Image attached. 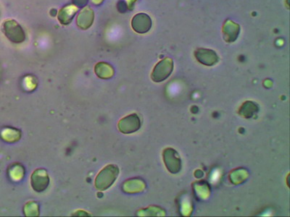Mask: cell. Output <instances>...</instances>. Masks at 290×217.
Listing matches in <instances>:
<instances>
[{
	"label": "cell",
	"instance_id": "2",
	"mask_svg": "<svg viewBox=\"0 0 290 217\" xmlns=\"http://www.w3.org/2000/svg\"><path fill=\"white\" fill-rule=\"evenodd\" d=\"M2 32L12 42L19 44L26 40V33L23 28L16 20H5L2 24Z\"/></svg>",
	"mask_w": 290,
	"mask_h": 217
},
{
	"label": "cell",
	"instance_id": "16",
	"mask_svg": "<svg viewBox=\"0 0 290 217\" xmlns=\"http://www.w3.org/2000/svg\"><path fill=\"white\" fill-rule=\"evenodd\" d=\"M89 0H72L74 5L77 6L78 7H84L87 5Z\"/></svg>",
	"mask_w": 290,
	"mask_h": 217
},
{
	"label": "cell",
	"instance_id": "11",
	"mask_svg": "<svg viewBox=\"0 0 290 217\" xmlns=\"http://www.w3.org/2000/svg\"><path fill=\"white\" fill-rule=\"evenodd\" d=\"M78 12V7L69 5L62 8L58 13V20L62 24L69 25Z\"/></svg>",
	"mask_w": 290,
	"mask_h": 217
},
{
	"label": "cell",
	"instance_id": "4",
	"mask_svg": "<svg viewBox=\"0 0 290 217\" xmlns=\"http://www.w3.org/2000/svg\"><path fill=\"white\" fill-rule=\"evenodd\" d=\"M118 128L122 134H134L141 128V121L137 114H131L119 121Z\"/></svg>",
	"mask_w": 290,
	"mask_h": 217
},
{
	"label": "cell",
	"instance_id": "1",
	"mask_svg": "<svg viewBox=\"0 0 290 217\" xmlns=\"http://www.w3.org/2000/svg\"><path fill=\"white\" fill-rule=\"evenodd\" d=\"M119 175V168L115 165H109L103 168L97 175L95 187L104 191L113 184Z\"/></svg>",
	"mask_w": 290,
	"mask_h": 217
},
{
	"label": "cell",
	"instance_id": "13",
	"mask_svg": "<svg viewBox=\"0 0 290 217\" xmlns=\"http://www.w3.org/2000/svg\"><path fill=\"white\" fill-rule=\"evenodd\" d=\"M140 183H142V181H134V180L127 181L124 185V191L130 193H138V192L141 191L144 189L145 184L136 186Z\"/></svg>",
	"mask_w": 290,
	"mask_h": 217
},
{
	"label": "cell",
	"instance_id": "14",
	"mask_svg": "<svg viewBox=\"0 0 290 217\" xmlns=\"http://www.w3.org/2000/svg\"><path fill=\"white\" fill-rule=\"evenodd\" d=\"M25 214L26 216H38V206L36 202H29L25 207Z\"/></svg>",
	"mask_w": 290,
	"mask_h": 217
},
{
	"label": "cell",
	"instance_id": "18",
	"mask_svg": "<svg viewBox=\"0 0 290 217\" xmlns=\"http://www.w3.org/2000/svg\"><path fill=\"white\" fill-rule=\"evenodd\" d=\"M136 0H129V1H128V7H129V8L131 9V7H132L133 4H134V1H135Z\"/></svg>",
	"mask_w": 290,
	"mask_h": 217
},
{
	"label": "cell",
	"instance_id": "7",
	"mask_svg": "<svg viewBox=\"0 0 290 217\" xmlns=\"http://www.w3.org/2000/svg\"><path fill=\"white\" fill-rule=\"evenodd\" d=\"M131 26L137 33H147L152 28V20L148 15L139 13L133 17Z\"/></svg>",
	"mask_w": 290,
	"mask_h": 217
},
{
	"label": "cell",
	"instance_id": "15",
	"mask_svg": "<svg viewBox=\"0 0 290 217\" xmlns=\"http://www.w3.org/2000/svg\"><path fill=\"white\" fill-rule=\"evenodd\" d=\"M10 134H4V140L10 141V142H15V141H18L21 137V133L18 130L10 129Z\"/></svg>",
	"mask_w": 290,
	"mask_h": 217
},
{
	"label": "cell",
	"instance_id": "12",
	"mask_svg": "<svg viewBox=\"0 0 290 217\" xmlns=\"http://www.w3.org/2000/svg\"><path fill=\"white\" fill-rule=\"evenodd\" d=\"M96 75L102 79H109L114 75V70L110 65L106 63H99L94 67Z\"/></svg>",
	"mask_w": 290,
	"mask_h": 217
},
{
	"label": "cell",
	"instance_id": "10",
	"mask_svg": "<svg viewBox=\"0 0 290 217\" xmlns=\"http://www.w3.org/2000/svg\"><path fill=\"white\" fill-rule=\"evenodd\" d=\"M223 33L226 41L233 42L239 36V25L232 21L226 22L223 26Z\"/></svg>",
	"mask_w": 290,
	"mask_h": 217
},
{
	"label": "cell",
	"instance_id": "3",
	"mask_svg": "<svg viewBox=\"0 0 290 217\" xmlns=\"http://www.w3.org/2000/svg\"><path fill=\"white\" fill-rule=\"evenodd\" d=\"M174 70V62L171 59L165 58L158 63L153 69L151 78L154 82L161 83L166 80Z\"/></svg>",
	"mask_w": 290,
	"mask_h": 217
},
{
	"label": "cell",
	"instance_id": "17",
	"mask_svg": "<svg viewBox=\"0 0 290 217\" xmlns=\"http://www.w3.org/2000/svg\"><path fill=\"white\" fill-rule=\"evenodd\" d=\"M104 0H91L93 4H96V5H100V4L103 2Z\"/></svg>",
	"mask_w": 290,
	"mask_h": 217
},
{
	"label": "cell",
	"instance_id": "5",
	"mask_svg": "<svg viewBox=\"0 0 290 217\" xmlns=\"http://www.w3.org/2000/svg\"><path fill=\"white\" fill-rule=\"evenodd\" d=\"M164 163L171 174H177L181 171V161L180 155L174 149H166L163 151Z\"/></svg>",
	"mask_w": 290,
	"mask_h": 217
},
{
	"label": "cell",
	"instance_id": "6",
	"mask_svg": "<svg viewBox=\"0 0 290 217\" xmlns=\"http://www.w3.org/2000/svg\"><path fill=\"white\" fill-rule=\"evenodd\" d=\"M32 187L37 193L44 191L50 184V178L47 171L44 169H37L31 178Z\"/></svg>",
	"mask_w": 290,
	"mask_h": 217
},
{
	"label": "cell",
	"instance_id": "9",
	"mask_svg": "<svg viewBox=\"0 0 290 217\" xmlns=\"http://www.w3.org/2000/svg\"><path fill=\"white\" fill-rule=\"evenodd\" d=\"M94 14L92 9L86 7L78 15L77 17V26L83 30L90 29L94 22Z\"/></svg>",
	"mask_w": 290,
	"mask_h": 217
},
{
	"label": "cell",
	"instance_id": "8",
	"mask_svg": "<svg viewBox=\"0 0 290 217\" xmlns=\"http://www.w3.org/2000/svg\"><path fill=\"white\" fill-rule=\"evenodd\" d=\"M195 54L197 60L205 66H214L218 61V57L217 53L213 50L199 49L195 51Z\"/></svg>",
	"mask_w": 290,
	"mask_h": 217
}]
</instances>
